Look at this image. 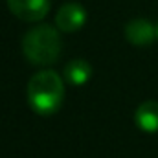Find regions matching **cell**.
Listing matches in <instances>:
<instances>
[{
  "instance_id": "6da1fadb",
  "label": "cell",
  "mask_w": 158,
  "mask_h": 158,
  "mask_svg": "<svg viewBox=\"0 0 158 158\" xmlns=\"http://www.w3.org/2000/svg\"><path fill=\"white\" fill-rule=\"evenodd\" d=\"M26 96L35 114L52 116L64 101V79L53 70H40L30 77Z\"/></svg>"
},
{
  "instance_id": "8992f818",
  "label": "cell",
  "mask_w": 158,
  "mask_h": 158,
  "mask_svg": "<svg viewBox=\"0 0 158 158\" xmlns=\"http://www.w3.org/2000/svg\"><path fill=\"white\" fill-rule=\"evenodd\" d=\"M134 123L140 131L147 134L158 132V101L147 99L140 103L138 109L134 110Z\"/></svg>"
},
{
  "instance_id": "277c9868",
  "label": "cell",
  "mask_w": 158,
  "mask_h": 158,
  "mask_svg": "<svg viewBox=\"0 0 158 158\" xmlns=\"http://www.w3.org/2000/svg\"><path fill=\"white\" fill-rule=\"evenodd\" d=\"M85 22H86V11L77 2H68L61 6L55 15V26L59 31H64V33H74L81 30Z\"/></svg>"
},
{
  "instance_id": "5b68a950",
  "label": "cell",
  "mask_w": 158,
  "mask_h": 158,
  "mask_svg": "<svg viewBox=\"0 0 158 158\" xmlns=\"http://www.w3.org/2000/svg\"><path fill=\"white\" fill-rule=\"evenodd\" d=\"M123 33L132 46H149L156 39V24H151L147 19H132L125 24Z\"/></svg>"
},
{
  "instance_id": "3957f363",
  "label": "cell",
  "mask_w": 158,
  "mask_h": 158,
  "mask_svg": "<svg viewBox=\"0 0 158 158\" xmlns=\"http://www.w3.org/2000/svg\"><path fill=\"white\" fill-rule=\"evenodd\" d=\"M6 2H7L9 11L24 22L42 20L48 15L50 6H52L50 0H6Z\"/></svg>"
},
{
  "instance_id": "52a82bcc",
  "label": "cell",
  "mask_w": 158,
  "mask_h": 158,
  "mask_svg": "<svg viewBox=\"0 0 158 158\" xmlns=\"http://www.w3.org/2000/svg\"><path fill=\"white\" fill-rule=\"evenodd\" d=\"M92 72L94 70H92L88 61H85V59H72V61H68L64 64L63 79L70 86H83V85H86L90 81Z\"/></svg>"
},
{
  "instance_id": "7a4b0ae2",
  "label": "cell",
  "mask_w": 158,
  "mask_h": 158,
  "mask_svg": "<svg viewBox=\"0 0 158 158\" xmlns=\"http://www.w3.org/2000/svg\"><path fill=\"white\" fill-rule=\"evenodd\" d=\"M20 46L24 57L31 64L48 66L53 64L61 55V35L53 26L39 24L22 37Z\"/></svg>"
},
{
  "instance_id": "ba28073f",
  "label": "cell",
  "mask_w": 158,
  "mask_h": 158,
  "mask_svg": "<svg viewBox=\"0 0 158 158\" xmlns=\"http://www.w3.org/2000/svg\"><path fill=\"white\" fill-rule=\"evenodd\" d=\"M156 39H158V22H156Z\"/></svg>"
}]
</instances>
